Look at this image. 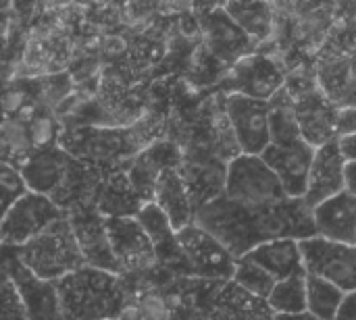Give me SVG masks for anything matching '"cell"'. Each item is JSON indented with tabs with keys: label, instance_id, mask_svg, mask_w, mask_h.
<instances>
[{
	"label": "cell",
	"instance_id": "obj_1",
	"mask_svg": "<svg viewBox=\"0 0 356 320\" xmlns=\"http://www.w3.org/2000/svg\"><path fill=\"white\" fill-rule=\"evenodd\" d=\"M194 225L217 239L236 260L265 242L315 237L313 212L302 198H286L273 208L257 210L221 194L196 208Z\"/></svg>",
	"mask_w": 356,
	"mask_h": 320
},
{
	"label": "cell",
	"instance_id": "obj_2",
	"mask_svg": "<svg viewBox=\"0 0 356 320\" xmlns=\"http://www.w3.org/2000/svg\"><path fill=\"white\" fill-rule=\"evenodd\" d=\"M60 320H119L127 308L123 277L81 267L54 281Z\"/></svg>",
	"mask_w": 356,
	"mask_h": 320
},
{
	"label": "cell",
	"instance_id": "obj_3",
	"mask_svg": "<svg viewBox=\"0 0 356 320\" xmlns=\"http://www.w3.org/2000/svg\"><path fill=\"white\" fill-rule=\"evenodd\" d=\"M269 144L261 152V160L275 173L288 198H302L315 148L298 133L292 100H269Z\"/></svg>",
	"mask_w": 356,
	"mask_h": 320
},
{
	"label": "cell",
	"instance_id": "obj_4",
	"mask_svg": "<svg viewBox=\"0 0 356 320\" xmlns=\"http://www.w3.org/2000/svg\"><path fill=\"white\" fill-rule=\"evenodd\" d=\"M19 262L38 279L58 281L86 267L67 217L46 227L40 235L19 248Z\"/></svg>",
	"mask_w": 356,
	"mask_h": 320
},
{
	"label": "cell",
	"instance_id": "obj_5",
	"mask_svg": "<svg viewBox=\"0 0 356 320\" xmlns=\"http://www.w3.org/2000/svg\"><path fill=\"white\" fill-rule=\"evenodd\" d=\"M227 200L265 210L284 202L288 196L275 173L261 160V156L236 154L223 173V192Z\"/></svg>",
	"mask_w": 356,
	"mask_h": 320
},
{
	"label": "cell",
	"instance_id": "obj_6",
	"mask_svg": "<svg viewBox=\"0 0 356 320\" xmlns=\"http://www.w3.org/2000/svg\"><path fill=\"white\" fill-rule=\"evenodd\" d=\"M175 244L186 273L215 283L232 281L236 258H232L229 252L198 225L192 223L177 231Z\"/></svg>",
	"mask_w": 356,
	"mask_h": 320
},
{
	"label": "cell",
	"instance_id": "obj_7",
	"mask_svg": "<svg viewBox=\"0 0 356 320\" xmlns=\"http://www.w3.org/2000/svg\"><path fill=\"white\" fill-rule=\"evenodd\" d=\"M305 275L323 279L344 294L356 289V246H344L319 235L298 242Z\"/></svg>",
	"mask_w": 356,
	"mask_h": 320
},
{
	"label": "cell",
	"instance_id": "obj_8",
	"mask_svg": "<svg viewBox=\"0 0 356 320\" xmlns=\"http://www.w3.org/2000/svg\"><path fill=\"white\" fill-rule=\"evenodd\" d=\"M63 217H67V212L58 208L48 196L27 190L2 217L0 244L21 248Z\"/></svg>",
	"mask_w": 356,
	"mask_h": 320
},
{
	"label": "cell",
	"instance_id": "obj_9",
	"mask_svg": "<svg viewBox=\"0 0 356 320\" xmlns=\"http://www.w3.org/2000/svg\"><path fill=\"white\" fill-rule=\"evenodd\" d=\"M104 231L121 277L125 273H142L159 267L156 252L134 217L104 219Z\"/></svg>",
	"mask_w": 356,
	"mask_h": 320
},
{
	"label": "cell",
	"instance_id": "obj_10",
	"mask_svg": "<svg viewBox=\"0 0 356 320\" xmlns=\"http://www.w3.org/2000/svg\"><path fill=\"white\" fill-rule=\"evenodd\" d=\"M269 102L254 100L242 94H232L225 100V117L240 148V154L261 156L269 144Z\"/></svg>",
	"mask_w": 356,
	"mask_h": 320
},
{
	"label": "cell",
	"instance_id": "obj_11",
	"mask_svg": "<svg viewBox=\"0 0 356 320\" xmlns=\"http://www.w3.org/2000/svg\"><path fill=\"white\" fill-rule=\"evenodd\" d=\"M67 219L71 223V229H73V235H75V242L83 256L86 267L121 277L119 267L108 248V239L104 231V217H100L96 208L83 204V206L71 208L67 212Z\"/></svg>",
	"mask_w": 356,
	"mask_h": 320
},
{
	"label": "cell",
	"instance_id": "obj_12",
	"mask_svg": "<svg viewBox=\"0 0 356 320\" xmlns=\"http://www.w3.org/2000/svg\"><path fill=\"white\" fill-rule=\"evenodd\" d=\"M292 115L300 137L311 148H321L336 142V115L338 108L319 92V87L302 90L292 100Z\"/></svg>",
	"mask_w": 356,
	"mask_h": 320
},
{
	"label": "cell",
	"instance_id": "obj_13",
	"mask_svg": "<svg viewBox=\"0 0 356 320\" xmlns=\"http://www.w3.org/2000/svg\"><path fill=\"white\" fill-rule=\"evenodd\" d=\"M344 165L346 160L338 152L336 142L315 150L302 194L309 208H315L317 204L344 192Z\"/></svg>",
	"mask_w": 356,
	"mask_h": 320
},
{
	"label": "cell",
	"instance_id": "obj_14",
	"mask_svg": "<svg viewBox=\"0 0 356 320\" xmlns=\"http://www.w3.org/2000/svg\"><path fill=\"white\" fill-rule=\"evenodd\" d=\"M313 212V225L315 235L338 242L344 246H356V196L342 192L315 208Z\"/></svg>",
	"mask_w": 356,
	"mask_h": 320
},
{
	"label": "cell",
	"instance_id": "obj_15",
	"mask_svg": "<svg viewBox=\"0 0 356 320\" xmlns=\"http://www.w3.org/2000/svg\"><path fill=\"white\" fill-rule=\"evenodd\" d=\"M71 158L56 146H48L42 150H33L21 165L19 173L29 192L52 198L60 187L63 177L69 169Z\"/></svg>",
	"mask_w": 356,
	"mask_h": 320
},
{
	"label": "cell",
	"instance_id": "obj_16",
	"mask_svg": "<svg viewBox=\"0 0 356 320\" xmlns=\"http://www.w3.org/2000/svg\"><path fill=\"white\" fill-rule=\"evenodd\" d=\"M204 320H273L265 300L242 292L236 283H219L217 292L207 304Z\"/></svg>",
	"mask_w": 356,
	"mask_h": 320
},
{
	"label": "cell",
	"instance_id": "obj_17",
	"mask_svg": "<svg viewBox=\"0 0 356 320\" xmlns=\"http://www.w3.org/2000/svg\"><path fill=\"white\" fill-rule=\"evenodd\" d=\"M150 202L167 217L171 229L177 233L184 227L194 223V204L188 196V190L184 185V179L179 175V171L175 167L165 169L156 183H154V192Z\"/></svg>",
	"mask_w": 356,
	"mask_h": 320
},
{
	"label": "cell",
	"instance_id": "obj_18",
	"mask_svg": "<svg viewBox=\"0 0 356 320\" xmlns=\"http://www.w3.org/2000/svg\"><path fill=\"white\" fill-rule=\"evenodd\" d=\"M10 281L21 298L27 320H60L56 287L52 281L38 279L23 264L13 271Z\"/></svg>",
	"mask_w": 356,
	"mask_h": 320
},
{
	"label": "cell",
	"instance_id": "obj_19",
	"mask_svg": "<svg viewBox=\"0 0 356 320\" xmlns=\"http://www.w3.org/2000/svg\"><path fill=\"white\" fill-rule=\"evenodd\" d=\"M242 258L261 267L269 277H273L275 283L290 279V277H302L305 275L298 242H292V239L265 242V244L257 246L254 250H250Z\"/></svg>",
	"mask_w": 356,
	"mask_h": 320
},
{
	"label": "cell",
	"instance_id": "obj_20",
	"mask_svg": "<svg viewBox=\"0 0 356 320\" xmlns=\"http://www.w3.org/2000/svg\"><path fill=\"white\" fill-rule=\"evenodd\" d=\"M238 92L242 96L269 102L284 85L282 71L265 56H248L236 69Z\"/></svg>",
	"mask_w": 356,
	"mask_h": 320
},
{
	"label": "cell",
	"instance_id": "obj_21",
	"mask_svg": "<svg viewBox=\"0 0 356 320\" xmlns=\"http://www.w3.org/2000/svg\"><path fill=\"white\" fill-rule=\"evenodd\" d=\"M221 10L250 42H263L271 35L273 6L269 2H227Z\"/></svg>",
	"mask_w": 356,
	"mask_h": 320
},
{
	"label": "cell",
	"instance_id": "obj_22",
	"mask_svg": "<svg viewBox=\"0 0 356 320\" xmlns=\"http://www.w3.org/2000/svg\"><path fill=\"white\" fill-rule=\"evenodd\" d=\"M355 79L350 58H330L319 67V92L336 106L346 108L355 106Z\"/></svg>",
	"mask_w": 356,
	"mask_h": 320
},
{
	"label": "cell",
	"instance_id": "obj_23",
	"mask_svg": "<svg viewBox=\"0 0 356 320\" xmlns=\"http://www.w3.org/2000/svg\"><path fill=\"white\" fill-rule=\"evenodd\" d=\"M209 35H211L213 50L223 58H238L250 46V40L229 21V17L223 10L211 15V19H209Z\"/></svg>",
	"mask_w": 356,
	"mask_h": 320
},
{
	"label": "cell",
	"instance_id": "obj_24",
	"mask_svg": "<svg viewBox=\"0 0 356 320\" xmlns=\"http://www.w3.org/2000/svg\"><path fill=\"white\" fill-rule=\"evenodd\" d=\"M305 289H307V314L317 320H334L336 310L346 294L336 285L309 275H305Z\"/></svg>",
	"mask_w": 356,
	"mask_h": 320
},
{
	"label": "cell",
	"instance_id": "obj_25",
	"mask_svg": "<svg viewBox=\"0 0 356 320\" xmlns=\"http://www.w3.org/2000/svg\"><path fill=\"white\" fill-rule=\"evenodd\" d=\"M265 302L273 314H302V312H307L305 275L277 281Z\"/></svg>",
	"mask_w": 356,
	"mask_h": 320
},
{
	"label": "cell",
	"instance_id": "obj_26",
	"mask_svg": "<svg viewBox=\"0 0 356 320\" xmlns=\"http://www.w3.org/2000/svg\"><path fill=\"white\" fill-rule=\"evenodd\" d=\"M232 283H236L242 292L259 298V300H267L275 281L273 277H269L261 267L244 260V258H238L236 260V267H234V275H232Z\"/></svg>",
	"mask_w": 356,
	"mask_h": 320
},
{
	"label": "cell",
	"instance_id": "obj_27",
	"mask_svg": "<svg viewBox=\"0 0 356 320\" xmlns=\"http://www.w3.org/2000/svg\"><path fill=\"white\" fill-rule=\"evenodd\" d=\"M27 192V185L17 167L0 162V221L8 208Z\"/></svg>",
	"mask_w": 356,
	"mask_h": 320
},
{
	"label": "cell",
	"instance_id": "obj_28",
	"mask_svg": "<svg viewBox=\"0 0 356 320\" xmlns=\"http://www.w3.org/2000/svg\"><path fill=\"white\" fill-rule=\"evenodd\" d=\"M25 129H27L31 150H42L48 146H54L52 142L56 135V125L48 110H33V115L25 123Z\"/></svg>",
	"mask_w": 356,
	"mask_h": 320
},
{
	"label": "cell",
	"instance_id": "obj_29",
	"mask_svg": "<svg viewBox=\"0 0 356 320\" xmlns=\"http://www.w3.org/2000/svg\"><path fill=\"white\" fill-rule=\"evenodd\" d=\"M0 320H27L21 298L10 279L0 281Z\"/></svg>",
	"mask_w": 356,
	"mask_h": 320
},
{
	"label": "cell",
	"instance_id": "obj_30",
	"mask_svg": "<svg viewBox=\"0 0 356 320\" xmlns=\"http://www.w3.org/2000/svg\"><path fill=\"white\" fill-rule=\"evenodd\" d=\"M138 320H169V308L163 298L146 296L142 306H138Z\"/></svg>",
	"mask_w": 356,
	"mask_h": 320
},
{
	"label": "cell",
	"instance_id": "obj_31",
	"mask_svg": "<svg viewBox=\"0 0 356 320\" xmlns=\"http://www.w3.org/2000/svg\"><path fill=\"white\" fill-rule=\"evenodd\" d=\"M355 131H356L355 106L338 108V115H336V137L355 135Z\"/></svg>",
	"mask_w": 356,
	"mask_h": 320
},
{
	"label": "cell",
	"instance_id": "obj_32",
	"mask_svg": "<svg viewBox=\"0 0 356 320\" xmlns=\"http://www.w3.org/2000/svg\"><path fill=\"white\" fill-rule=\"evenodd\" d=\"M334 320H356V294H346L342 304L336 310Z\"/></svg>",
	"mask_w": 356,
	"mask_h": 320
},
{
	"label": "cell",
	"instance_id": "obj_33",
	"mask_svg": "<svg viewBox=\"0 0 356 320\" xmlns=\"http://www.w3.org/2000/svg\"><path fill=\"white\" fill-rule=\"evenodd\" d=\"M355 142H356V133H355V135H344V137H336V146H338V152L342 154V158H344L346 162H353V160L356 158Z\"/></svg>",
	"mask_w": 356,
	"mask_h": 320
},
{
	"label": "cell",
	"instance_id": "obj_34",
	"mask_svg": "<svg viewBox=\"0 0 356 320\" xmlns=\"http://www.w3.org/2000/svg\"><path fill=\"white\" fill-rule=\"evenodd\" d=\"M355 171H356V160H353V162H346V165H344V192H348V194H355L356 196Z\"/></svg>",
	"mask_w": 356,
	"mask_h": 320
},
{
	"label": "cell",
	"instance_id": "obj_35",
	"mask_svg": "<svg viewBox=\"0 0 356 320\" xmlns=\"http://www.w3.org/2000/svg\"><path fill=\"white\" fill-rule=\"evenodd\" d=\"M273 320H317L311 314L302 312V314H273Z\"/></svg>",
	"mask_w": 356,
	"mask_h": 320
}]
</instances>
